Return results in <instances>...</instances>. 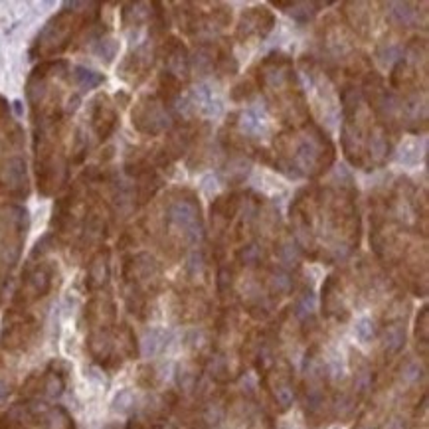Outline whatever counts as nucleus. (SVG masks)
I'll return each mask as SVG.
<instances>
[{"instance_id": "2eb2a0df", "label": "nucleus", "mask_w": 429, "mask_h": 429, "mask_svg": "<svg viewBox=\"0 0 429 429\" xmlns=\"http://www.w3.org/2000/svg\"><path fill=\"white\" fill-rule=\"evenodd\" d=\"M54 281H56V265L49 261L30 264L22 274V281L14 295L12 309L26 311L30 305L48 297L49 291L54 289Z\"/></svg>"}, {"instance_id": "7c9ffc66", "label": "nucleus", "mask_w": 429, "mask_h": 429, "mask_svg": "<svg viewBox=\"0 0 429 429\" xmlns=\"http://www.w3.org/2000/svg\"><path fill=\"white\" fill-rule=\"evenodd\" d=\"M131 406H133V396H131V392H121L115 401H113V408L117 411H127L131 410Z\"/></svg>"}, {"instance_id": "5701e85b", "label": "nucleus", "mask_w": 429, "mask_h": 429, "mask_svg": "<svg viewBox=\"0 0 429 429\" xmlns=\"http://www.w3.org/2000/svg\"><path fill=\"white\" fill-rule=\"evenodd\" d=\"M109 257H111V254H109L107 247H101L98 254L91 257L88 267V275H86V287H88V291L99 293L107 287L109 277H111Z\"/></svg>"}, {"instance_id": "9d476101", "label": "nucleus", "mask_w": 429, "mask_h": 429, "mask_svg": "<svg viewBox=\"0 0 429 429\" xmlns=\"http://www.w3.org/2000/svg\"><path fill=\"white\" fill-rule=\"evenodd\" d=\"M165 283L163 265L151 254H133L123 261V297L131 315L145 319L151 299L156 297Z\"/></svg>"}, {"instance_id": "c85d7f7f", "label": "nucleus", "mask_w": 429, "mask_h": 429, "mask_svg": "<svg viewBox=\"0 0 429 429\" xmlns=\"http://www.w3.org/2000/svg\"><path fill=\"white\" fill-rule=\"evenodd\" d=\"M413 418H416V423L411 429H429L428 428V396L421 398V406L418 404L416 406V411H413Z\"/></svg>"}, {"instance_id": "9b49d317", "label": "nucleus", "mask_w": 429, "mask_h": 429, "mask_svg": "<svg viewBox=\"0 0 429 429\" xmlns=\"http://www.w3.org/2000/svg\"><path fill=\"white\" fill-rule=\"evenodd\" d=\"M175 8L178 26L192 38L212 36L232 22V8L220 2H178Z\"/></svg>"}, {"instance_id": "f257e3e1", "label": "nucleus", "mask_w": 429, "mask_h": 429, "mask_svg": "<svg viewBox=\"0 0 429 429\" xmlns=\"http://www.w3.org/2000/svg\"><path fill=\"white\" fill-rule=\"evenodd\" d=\"M370 245L406 289L428 295V200L410 178L400 176L370 198Z\"/></svg>"}, {"instance_id": "a878e982", "label": "nucleus", "mask_w": 429, "mask_h": 429, "mask_svg": "<svg viewBox=\"0 0 429 429\" xmlns=\"http://www.w3.org/2000/svg\"><path fill=\"white\" fill-rule=\"evenodd\" d=\"M74 81H76V86L81 89H91V88H98L99 83H103L105 78L98 74V71H91V69L86 68H76L74 69Z\"/></svg>"}, {"instance_id": "0eeeda50", "label": "nucleus", "mask_w": 429, "mask_h": 429, "mask_svg": "<svg viewBox=\"0 0 429 429\" xmlns=\"http://www.w3.org/2000/svg\"><path fill=\"white\" fill-rule=\"evenodd\" d=\"M390 91L400 125L410 133H421L428 127V42L413 36L406 44L404 56L390 74Z\"/></svg>"}, {"instance_id": "412c9836", "label": "nucleus", "mask_w": 429, "mask_h": 429, "mask_svg": "<svg viewBox=\"0 0 429 429\" xmlns=\"http://www.w3.org/2000/svg\"><path fill=\"white\" fill-rule=\"evenodd\" d=\"M156 44H143L133 54H129L125 61H123V66H121V71H119L121 78L127 79L129 83H133V86L141 83L155 66Z\"/></svg>"}, {"instance_id": "dca6fc26", "label": "nucleus", "mask_w": 429, "mask_h": 429, "mask_svg": "<svg viewBox=\"0 0 429 429\" xmlns=\"http://www.w3.org/2000/svg\"><path fill=\"white\" fill-rule=\"evenodd\" d=\"M40 332V321L28 311L10 309L0 332V348L8 352H22L30 348Z\"/></svg>"}, {"instance_id": "c756f323", "label": "nucleus", "mask_w": 429, "mask_h": 429, "mask_svg": "<svg viewBox=\"0 0 429 429\" xmlns=\"http://www.w3.org/2000/svg\"><path fill=\"white\" fill-rule=\"evenodd\" d=\"M101 58H105V61H111V58L117 54V44L113 40H99V46L95 48Z\"/></svg>"}, {"instance_id": "2f4dec72", "label": "nucleus", "mask_w": 429, "mask_h": 429, "mask_svg": "<svg viewBox=\"0 0 429 429\" xmlns=\"http://www.w3.org/2000/svg\"><path fill=\"white\" fill-rule=\"evenodd\" d=\"M194 429H212V428H206V425H200V423H198Z\"/></svg>"}, {"instance_id": "f03ea898", "label": "nucleus", "mask_w": 429, "mask_h": 429, "mask_svg": "<svg viewBox=\"0 0 429 429\" xmlns=\"http://www.w3.org/2000/svg\"><path fill=\"white\" fill-rule=\"evenodd\" d=\"M297 252L312 261L342 264L360 245L358 190L348 175L301 188L289 208Z\"/></svg>"}, {"instance_id": "4be33fe9", "label": "nucleus", "mask_w": 429, "mask_h": 429, "mask_svg": "<svg viewBox=\"0 0 429 429\" xmlns=\"http://www.w3.org/2000/svg\"><path fill=\"white\" fill-rule=\"evenodd\" d=\"M119 125V113L107 95H98L91 103V127L98 139L107 141Z\"/></svg>"}, {"instance_id": "b1692460", "label": "nucleus", "mask_w": 429, "mask_h": 429, "mask_svg": "<svg viewBox=\"0 0 429 429\" xmlns=\"http://www.w3.org/2000/svg\"><path fill=\"white\" fill-rule=\"evenodd\" d=\"M275 8H281L285 14H289L293 18L297 20V22H301V24H307V22H311L321 10H324L327 6H331V2H297V0H293V2H274Z\"/></svg>"}, {"instance_id": "aec40b11", "label": "nucleus", "mask_w": 429, "mask_h": 429, "mask_svg": "<svg viewBox=\"0 0 429 429\" xmlns=\"http://www.w3.org/2000/svg\"><path fill=\"white\" fill-rule=\"evenodd\" d=\"M117 321V307L109 293H95L86 305V322L89 332L91 331H109L115 327Z\"/></svg>"}, {"instance_id": "39448f33", "label": "nucleus", "mask_w": 429, "mask_h": 429, "mask_svg": "<svg viewBox=\"0 0 429 429\" xmlns=\"http://www.w3.org/2000/svg\"><path fill=\"white\" fill-rule=\"evenodd\" d=\"M336 148L329 133L312 119L297 127H285L275 135L269 151V165L293 180L319 178L334 165Z\"/></svg>"}, {"instance_id": "cd10ccee", "label": "nucleus", "mask_w": 429, "mask_h": 429, "mask_svg": "<svg viewBox=\"0 0 429 429\" xmlns=\"http://www.w3.org/2000/svg\"><path fill=\"white\" fill-rule=\"evenodd\" d=\"M356 334L362 342H372L378 336V322H374L372 319H362L356 327Z\"/></svg>"}, {"instance_id": "20e7f679", "label": "nucleus", "mask_w": 429, "mask_h": 429, "mask_svg": "<svg viewBox=\"0 0 429 429\" xmlns=\"http://www.w3.org/2000/svg\"><path fill=\"white\" fill-rule=\"evenodd\" d=\"M141 234L153 240L168 259H182L198 247L204 234L198 196L188 188L166 192L155 206L153 214L141 222Z\"/></svg>"}, {"instance_id": "ddd939ff", "label": "nucleus", "mask_w": 429, "mask_h": 429, "mask_svg": "<svg viewBox=\"0 0 429 429\" xmlns=\"http://www.w3.org/2000/svg\"><path fill=\"white\" fill-rule=\"evenodd\" d=\"M261 374V386L265 394L269 396V400L274 404L277 411L289 410L293 401L297 398L295 390V372H293L291 362L285 358L283 354H279Z\"/></svg>"}, {"instance_id": "1a4fd4ad", "label": "nucleus", "mask_w": 429, "mask_h": 429, "mask_svg": "<svg viewBox=\"0 0 429 429\" xmlns=\"http://www.w3.org/2000/svg\"><path fill=\"white\" fill-rule=\"evenodd\" d=\"M99 8L101 4H91V2H74L64 6V10H59L40 32L36 44L32 48V56L52 58L56 54H61L81 30L98 24Z\"/></svg>"}, {"instance_id": "bb28decb", "label": "nucleus", "mask_w": 429, "mask_h": 429, "mask_svg": "<svg viewBox=\"0 0 429 429\" xmlns=\"http://www.w3.org/2000/svg\"><path fill=\"white\" fill-rule=\"evenodd\" d=\"M255 91H257V89H255L254 79H245V81L237 83V86L232 89V99L237 101V103H242V101H249V99L254 98Z\"/></svg>"}, {"instance_id": "4468645a", "label": "nucleus", "mask_w": 429, "mask_h": 429, "mask_svg": "<svg viewBox=\"0 0 429 429\" xmlns=\"http://www.w3.org/2000/svg\"><path fill=\"white\" fill-rule=\"evenodd\" d=\"M131 117L135 129L146 137H158L163 133H168L180 121L175 115V107L160 101L156 98V93L139 99Z\"/></svg>"}, {"instance_id": "f8f14e48", "label": "nucleus", "mask_w": 429, "mask_h": 429, "mask_svg": "<svg viewBox=\"0 0 429 429\" xmlns=\"http://www.w3.org/2000/svg\"><path fill=\"white\" fill-rule=\"evenodd\" d=\"M28 214L16 204L0 206V287L18 261L22 244L26 240Z\"/></svg>"}, {"instance_id": "f3484780", "label": "nucleus", "mask_w": 429, "mask_h": 429, "mask_svg": "<svg viewBox=\"0 0 429 429\" xmlns=\"http://www.w3.org/2000/svg\"><path fill=\"white\" fill-rule=\"evenodd\" d=\"M322 315L327 319H334L339 322H346L351 319V283L346 281L344 274H332L324 279L321 293Z\"/></svg>"}, {"instance_id": "6ab92c4d", "label": "nucleus", "mask_w": 429, "mask_h": 429, "mask_svg": "<svg viewBox=\"0 0 429 429\" xmlns=\"http://www.w3.org/2000/svg\"><path fill=\"white\" fill-rule=\"evenodd\" d=\"M66 390V372L59 368L58 362H52L46 370L36 376H30L22 394L26 396H44V398H58Z\"/></svg>"}, {"instance_id": "7ed1b4c3", "label": "nucleus", "mask_w": 429, "mask_h": 429, "mask_svg": "<svg viewBox=\"0 0 429 429\" xmlns=\"http://www.w3.org/2000/svg\"><path fill=\"white\" fill-rule=\"evenodd\" d=\"M341 83L342 153L360 170L384 168L400 137L398 105L376 69L346 78Z\"/></svg>"}, {"instance_id": "423d86ee", "label": "nucleus", "mask_w": 429, "mask_h": 429, "mask_svg": "<svg viewBox=\"0 0 429 429\" xmlns=\"http://www.w3.org/2000/svg\"><path fill=\"white\" fill-rule=\"evenodd\" d=\"M252 74L255 89L261 91L269 113L285 127H297L311 119L309 101L293 68L291 56L269 52Z\"/></svg>"}, {"instance_id": "6e6552de", "label": "nucleus", "mask_w": 429, "mask_h": 429, "mask_svg": "<svg viewBox=\"0 0 429 429\" xmlns=\"http://www.w3.org/2000/svg\"><path fill=\"white\" fill-rule=\"evenodd\" d=\"M336 398L334 388V366L324 358L321 346L312 344L302 364L301 400L307 423L319 428L332 420V406Z\"/></svg>"}, {"instance_id": "a211bd4d", "label": "nucleus", "mask_w": 429, "mask_h": 429, "mask_svg": "<svg viewBox=\"0 0 429 429\" xmlns=\"http://www.w3.org/2000/svg\"><path fill=\"white\" fill-rule=\"evenodd\" d=\"M275 26V14L267 6H254L242 12V16L237 20L234 38L242 44L247 42H259L267 38V34Z\"/></svg>"}, {"instance_id": "393cba45", "label": "nucleus", "mask_w": 429, "mask_h": 429, "mask_svg": "<svg viewBox=\"0 0 429 429\" xmlns=\"http://www.w3.org/2000/svg\"><path fill=\"white\" fill-rule=\"evenodd\" d=\"M416 341L418 348L421 346V358L423 362L428 360V344H429V312L428 307H421L416 319Z\"/></svg>"}]
</instances>
